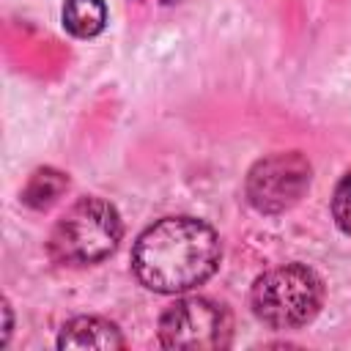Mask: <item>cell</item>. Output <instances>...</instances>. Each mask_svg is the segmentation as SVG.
Returning a JSON list of instances; mask_svg holds the SVG:
<instances>
[{"label":"cell","instance_id":"cell-10","mask_svg":"<svg viewBox=\"0 0 351 351\" xmlns=\"http://www.w3.org/2000/svg\"><path fill=\"white\" fill-rule=\"evenodd\" d=\"M162 3H181V0H162Z\"/></svg>","mask_w":351,"mask_h":351},{"label":"cell","instance_id":"cell-8","mask_svg":"<svg viewBox=\"0 0 351 351\" xmlns=\"http://www.w3.org/2000/svg\"><path fill=\"white\" fill-rule=\"evenodd\" d=\"M69 186V178L52 167H44V170H36L33 178L27 181L25 186V195L22 200L33 208H47L49 203H55L60 197V192Z\"/></svg>","mask_w":351,"mask_h":351},{"label":"cell","instance_id":"cell-4","mask_svg":"<svg viewBox=\"0 0 351 351\" xmlns=\"http://www.w3.org/2000/svg\"><path fill=\"white\" fill-rule=\"evenodd\" d=\"M159 340L167 348H225L230 343V315L203 296L176 299L159 318Z\"/></svg>","mask_w":351,"mask_h":351},{"label":"cell","instance_id":"cell-5","mask_svg":"<svg viewBox=\"0 0 351 351\" xmlns=\"http://www.w3.org/2000/svg\"><path fill=\"white\" fill-rule=\"evenodd\" d=\"M310 186V165L299 151L258 159L247 176V200L261 214H280L299 203Z\"/></svg>","mask_w":351,"mask_h":351},{"label":"cell","instance_id":"cell-2","mask_svg":"<svg viewBox=\"0 0 351 351\" xmlns=\"http://www.w3.org/2000/svg\"><path fill=\"white\" fill-rule=\"evenodd\" d=\"M123 225L101 197H82L58 219L49 233V255L66 266H90L115 252Z\"/></svg>","mask_w":351,"mask_h":351},{"label":"cell","instance_id":"cell-6","mask_svg":"<svg viewBox=\"0 0 351 351\" xmlns=\"http://www.w3.org/2000/svg\"><path fill=\"white\" fill-rule=\"evenodd\" d=\"M58 346L60 348H123V337L115 324L96 315H80L63 326Z\"/></svg>","mask_w":351,"mask_h":351},{"label":"cell","instance_id":"cell-1","mask_svg":"<svg viewBox=\"0 0 351 351\" xmlns=\"http://www.w3.org/2000/svg\"><path fill=\"white\" fill-rule=\"evenodd\" d=\"M137 280L159 293H184L203 285L219 266V239L195 217H167L140 233L132 250Z\"/></svg>","mask_w":351,"mask_h":351},{"label":"cell","instance_id":"cell-9","mask_svg":"<svg viewBox=\"0 0 351 351\" xmlns=\"http://www.w3.org/2000/svg\"><path fill=\"white\" fill-rule=\"evenodd\" d=\"M332 214L335 222L340 225L343 233L351 236V167L346 170V176L337 181L335 195H332Z\"/></svg>","mask_w":351,"mask_h":351},{"label":"cell","instance_id":"cell-3","mask_svg":"<svg viewBox=\"0 0 351 351\" xmlns=\"http://www.w3.org/2000/svg\"><path fill=\"white\" fill-rule=\"evenodd\" d=\"M252 313L271 329H296L315 318L324 302L321 277L302 263H285L261 274L250 293Z\"/></svg>","mask_w":351,"mask_h":351},{"label":"cell","instance_id":"cell-7","mask_svg":"<svg viewBox=\"0 0 351 351\" xmlns=\"http://www.w3.org/2000/svg\"><path fill=\"white\" fill-rule=\"evenodd\" d=\"M107 25L104 0H66L63 3V27L77 38H93Z\"/></svg>","mask_w":351,"mask_h":351}]
</instances>
